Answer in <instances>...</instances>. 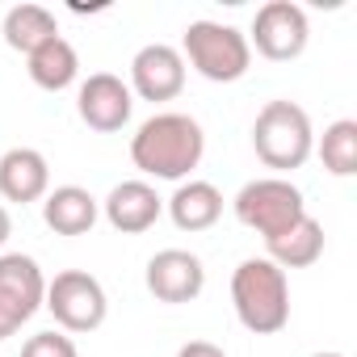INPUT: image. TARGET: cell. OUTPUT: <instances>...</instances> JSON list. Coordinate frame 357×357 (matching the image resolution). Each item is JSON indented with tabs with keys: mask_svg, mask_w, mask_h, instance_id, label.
<instances>
[{
	"mask_svg": "<svg viewBox=\"0 0 357 357\" xmlns=\"http://www.w3.org/2000/svg\"><path fill=\"white\" fill-rule=\"evenodd\" d=\"M22 357H80L76 340L59 328H47V332H34L26 344H22Z\"/></svg>",
	"mask_w": 357,
	"mask_h": 357,
	"instance_id": "cell-20",
	"label": "cell"
},
{
	"mask_svg": "<svg viewBox=\"0 0 357 357\" xmlns=\"http://www.w3.org/2000/svg\"><path fill=\"white\" fill-rule=\"evenodd\" d=\"M231 307L248 332H257V336L282 332L290 324V278H286V269H278L269 257L240 261L231 273Z\"/></svg>",
	"mask_w": 357,
	"mask_h": 357,
	"instance_id": "cell-2",
	"label": "cell"
},
{
	"mask_svg": "<svg viewBox=\"0 0 357 357\" xmlns=\"http://www.w3.org/2000/svg\"><path fill=\"white\" fill-rule=\"evenodd\" d=\"M231 211L248 231L273 240L307 215V202H303V190L290 185V176H257V181H248L236 194Z\"/></svg>",
	"mask_w": 357,
	"mask_h": 357,
	"instance_id": "cell-5",
	"label": "cell"
},
{
	"mask_svg": "<svg viewBox=\"0 0 357 357\" xmlns=\"http://www.w3.org/2000/svg\"><path fill=\"white\" fill-rule=\"evenodd\" d=\"M51 194V164L38 147H9L0 155V198L5 202H43Z\"/></svg>",
	"mask_w": 357,
	"mask_h": 357,
	"instance_id": "cell-13",
	"label": "cell"
},
{
	"mask_svg": "<svg viewBox=\"0 0 357 357\" xmlns=\"http://www.w3.org/2000/svg\"><path fill=\"white\" fill-rule=\"evenodd\" d=\"M181 59L211 84H236L252 68V47L244 30L223 26V22H190L181 38Z\"/></svg>",
	"mask_w": 357,
	"mask_h": 357,
	"instance_id": "cell-4",
	"label": "cell"
},
{
	"mask_svg": "<svg viewBox=\"0 0 357 357\" xmlns=\"http://www.w3.org/2000/svg\"><path fill=\"white\" fill-rule=\"evenodd\" d=\"M248 47H257V55H265L269 63H290L307 51L311 43V22L307 9L294 5V0H269V5L257 9L252 30L244 34Z\"/></svg>",
	"mask_w": 357,
	"mask_h": 357,
	"instance_id": "cell-7",
	"label": "cell"
},
{
	"mask_svg": "<svg viewBox=\"0 0 357 357\" xmlns=\"http://www.w3.org/2000/svg\"><path fill=\"white\" fill-rule=\"evenodd\" d=\"M101 215L114 231L122 236H143L155 227V219L164 215V198L155 194L151 181H143V176H135V181H118L109 190V198L101 202Z\"/></svg>",
	"mask_w": 357,
	"mask_h": 357,
	"instance_id": "cell-12",
	"label": "cell"
},
{
	"mask_svg": "<svg viewBox=\"0 0 357 357\" xmlns=\"http://www.w3.org/2000/svg\"><path fill=\"white\" fill-rule=\"evenodd\" d=\"M265 257L278 265V269H307L324 257V227L319 219L303 215L298 223H290L282 236L265 240Z\"/></svg>",
	"mask_w": 357,
	"mask_h": 357,
	"instance_id": "cell-17",
	"label": "cell"
},
{
	"mask_svg": "<svg viewBox=\"0 0 357 357\" xmlns=\"http://www.w3.org/2000/svg\"><path fill=\"white\" fill-rule=\"evenodd\" d=\"M130 109H135V93L122 76L114 72H93L89 80H80L76 89V114L89 130L97 135H114L130 122Z\"/></svg>",
	"mask_w": 357,
	"mask_h": 357,
	"instance_id": "cell-10",
	"label": "cell"
},
{
	"mask_svg": "<svg viewBox=\"0 0 357 357\" xmlns=\"http://www.w3.org/2000/svg\"><path fill=\"white\" fill-rule=\"evenodd\" d=\"M164 206H168V219L181 231H211L223 219V194H219V185L198 181V176H190V181L176 185Z\"/></svg>",
	"mask_w": 357,
	"mask_h": 357,
	"instance_id": "cell-15",
	"label": "cell"
},
{
	"mask_svg": "<svg viewBox=\"0 0 357 357\" xmlns=\"http://www.w3.org/2000/svg\"><path fill=\"white\" fill-rule=\"evenodd\" d=\"M26 72H30V80H34L38 89L63 93V89H72V84L80 80V55H76V47H72L63 34H55V38H47L38 51L26 55Z\"/></svg>",
	"mask_w": 357,
	"mask_h": 357,
	"instance_id": "cell-16",
	"label": "cell"
},
{
	"mask_svg": "<svg viewBox=\"0 0 357 357\" xmlns=\"http://www.w3.org/2000/svg\"><path fill=\"white\" fill-rule=\"evenodd\" d=\"M311 357H344V353H336V349H319V353H311Z\"/></svg>",
	"mask_w": 357,
	"mask_h": 357,
	"instance_id": "cell-23",
	"label": "cell"
},
{
	"mask_svg": "<svg viewBox=\"0 0 357 357\" xmlns=\"http://www.w3.org/2000/svg\"><path fill=\"white\" fill-rule=\"evenodd\" d=\"M47 298L43 265L26 252H0V340H9Z\"/></svg>",
	"mask_w": 357,
	"mask_h": 357,
	"instance_id": "cell-8",
	"label": "cell"
},
{
	"mask_svg": "<svg viewBox=\"0 0 357 357\" xmlns=\"http://www.w3.org/2000/svg\"><path fill=\"white\" fill-rule=\"evenodd\" d=\"M252 151L265 168H273V176L303 168L315 151V130L307 109L294 101H265L252 122Z\"/></svg>",
	"mask_w": 357,
	"mask_h": 357,
	"instance_id": "cell-3",
	"label": "cell"
},
{
	"mask_svg": "<svg viewBox=\"0 0 357 357\" xmlns=\"http://www.w3.org/2000/svg\"><path fill=\"white\" fill-rule=\"evenodd\" d=\"M130 93L143 97V101H176L185 89V59L176 47L168 43H147L135 51L130 59Z\"/></svg>",
	"mask_w": 357,
	"mask_h": 357,
	"instance_id": "cell-11",
	"label": "cell"
},
{
	"mask_svg": "<svg viewBox=\"0 0 357 357\" xmlns=\"http://www.w3.org/2000/svg\"><path fill=\"white\" fill-rule=\"evenodd\" d=\"M176 357H227L215 340H185L181 349H176Z\"/></svg>",
	"mask_w": 357,
	"mask_h": 357,
	"instance_id": "cell-21",
	"label": "cell"
},
{
	"mask_svg": "<svg viewBox=\"0 0 357 357\" xmlns=\"http://www.w3.org/2000/svg\"><path fill=\"white\" fill-rule=\"evenodd\" d=\"M9 236H13V215L0 206V248H5V240H9Z\"/></svg>",
	"mask_w": 357,
	"mask_h": 357,
	"instance_id": "cell-22",
	"label": "cell"
},
{
	"mask_svg": "<svg viewBox=\"0 0 357 357\" xmlns=\"http://www.w3.org/2000/svg\"><path fill=\"white\" fill-rule=\"evenodd\" d=\"M101 219V202L84 185H55L43 198V223L55 236H89Z\"/></svg>",
	"mask_w": 357,
	"mask_h": 357,
	"instance_id": "cell-14",
	"label": "cell"
},
{
	"mask_svg": "<svg viewBox=\"0 0 357 357\" xmlns=\"http://www.w3.org/2000/svg\"><path fill=\"white\" fill-rule=\"evenodd\" d=\"M0 34H5V47L30 55V51H38L47 38H55L59 26H55V13H51L47 5H30V0H26V5H13V9L5 13Z\"/></svg>",
	"mask_w": 357,
	"mask_h": 357,
	"instance_id": "cell-18",
	"label": "cell"
},
{
	"mask_svg": "<svg viewBox=\"0 0 357 357\" xmlns=\"http://www.w3.org/2000/svg\"><path fill=\"white\" fill-rule=\"evenodd\" d=\"M315 151L332 176H353L357 172V122L336 118L332 126H324V135L315 139Z\"/></svg>",
	"mask_w": 357,
	"mask_h": 357,
	"instance_id": "cell-19",
	"label": "cell"
},
{
	"mask_svg": "<svg viewBox=\"0 0 357 357\" xmlns=\"http://www.w3.org/2000/svg\"><path fill=\"white\" fill-rule=\"evenodd\" d=\"M143 286L155 303L181 307V303H194L206 290V265L190 248H160L143 269Z\"/></svg>",
	"mask_w": 357,
	"mask_h": 357,
	"instance_id": "cell-9",
	"label": "cell"
},
{
	"mask_svg": "<svg viewBox=\"0 0 357 357\" xmlns=\"http://www.w3.org/2000/svg\"><path fill=\"white\" fill-rule=\"evenodd\" d=\"M206 155V135L202 122L190 114H151L147 122H139V130L130 135V160L143 176H155V181H190V172L202 164Z\"/></svg>",
	"mask_w": 357,
	"mask_h": 357,
	"instance_id": "cell-1",
	"label": "cell"
},
{
	"mask_svg": "<svg viewBox=\"0 0 357 357\" xmlns=\"http://www.w3.org/2000/svg\"><path fill=\"white\" fill-rule=\"evenodd\" d=\"M43 307L55 315L59 332H97L109 315V298L105 286L89 273V269H63L47 282V298Z\"/></svg>",
	"mask_w": 357,
	"mask_h": 357,
	"instance_id": "cell-6",
	"label": "cell"
}]
</instances>
